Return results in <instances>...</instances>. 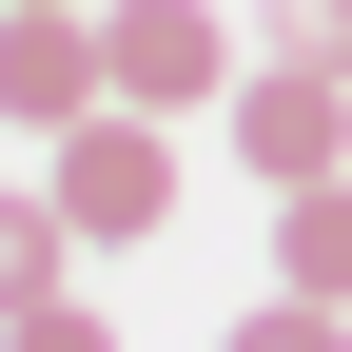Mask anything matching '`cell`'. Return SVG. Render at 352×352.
I'll return each mask as SVG.
<instances>
[{
    "instance_id": "obj_1",
    "label": "cell",
    "mask_w": 352,
    "mask_h": 352,
    "mask_svg": "<svg viewBox=\"0 0 352 352\" xmlns=\"http://www.w3.org/2000/svg\"><path fill=\"white\" fill-rule=\"evenodd\" d=\"M59 215H78L98 254H157V215H176V138H157L138 98H98V118L59 138Z\"/></svg>"
},
{
    "instance_id": "obj_2",
    "label": "cell",
    "mask_w": 352,
    "mask_h": 352,
    "mask_svg": "<svg viewBox=\"0 0 352 352\" xmlns=\"http://www.w3.org/2000/svg\"><path fill=\"white\" fill-rule=\"evenodd\" d=\"M235 157L274 176V196L352 176V78H333V59H254V78H235Z\"/></svg>"
},
{
    "instance_id": "obj_3",
    "label": "cell",
    "mask_w": 352,
    "mask_h": 352,
    "mask_svg": "<svg viewBox=\"0 0 352 352\" xmlns=\"http://www.w3.org/2000/svg\"><path fill=\"white\" fill-rule=\"evenodd\" d=\"M98 98H118L98 20H78V0H0V118H20V138H78Z\"/></svg>"
},
{
    "instance_id": "obj_4",
    "label": "cell",
    "mask_w": 352,
    "mask_h": 352,
    "mask_svg": "<svg viewBox=\"0 0 352 352\" xmlns=\"http://www.w3.org/2000/svg\"><path fill=\"white\" fill-rule=\"evenodd\" d=\"M98 59H118V98H138V118L235 98V20H215V0H98Z\"/></svg>"
},
{
    "instance_id": "obj_5",
    "label": "cell",
    "mask_w": 352,
    "mask_h": 352,
    "mask_svg": "<svg viewBox=\"0 0 352 352\" xmlns=\"http://www.w3.org/2000/svg\"><path fill=\"white\" fill-rule=\"evenodd\" d=\"M78 215H59V176H39V196H0V314H39V294H78Z\"/></svg>"
},
{
    "instance_id": "obj_6",
    "label": "cell",
    "mask_w": 352,
    "mask_h": 352,
    "mask_svg": "<svg viewBox=\"0 0 352 352\" xmlns=\"http://www.w3.org/2000/svg\"><path fill=\"white\" fill-rule=\"evenodd\" d=\"M274 294H333V314H352V176L274 196Z\"/></svg>"
},
{
    "instance_id": "obj_7",
    "label": "cell",
    "mask_w": 352,
    "mask_h": 352,
    "mask_svg": "<svg viewBox=\"0 0 352 352\" xmlns=\"http://www.w3.org/2000/svg\"><path fill=\"white\" fill-rule=\"evenodd\" d=\"M215 352H352V333H333V294H254V314L215 333Z\"/></svg>"
},
{
    "instance_id": "obj_8",
    "label": "cell",
    "mask_w": 352,
    "mask_h": 352,
    "mask_svg": "<svg viewBox=\"0 0 352 352\" xmlns=\"http://www.w3.org/2000/svg\"><path fill=\"white\" fill-rule=\"evenodd\" d=\"M254 39H274V59H333V78H352V0H254Z\"/></svg>"
},
{
    "instance_id": "obj_9",
    "label": "cell",
    "mask_w": 352,
    "mask_h": 352,
    "mask_svg": "<svg viewBox=\"0 0 352 352\" xmlns=\"http://www.w3.org/2000/svg\"><path fill=\"white\" fill-rule=\"evenodd\" d=\"M0 352H118V333L78 314V294H39V314H0Z\"/></svg>"
}]
</instances>
